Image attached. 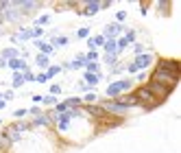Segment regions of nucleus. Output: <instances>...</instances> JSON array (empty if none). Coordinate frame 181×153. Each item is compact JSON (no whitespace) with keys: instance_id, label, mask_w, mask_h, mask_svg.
Segmentation results:
<instances>
[{"instance_id":"obj_1","label":"nucleus","mask_w":181,"mask_h":153,"mask_svg":"<svg viewBox=\"0 0 181 153\" xmlns=\"http://www.w3.org/2000/svg\"><path fill=\"white\" fill-rule=\"evenodd\" d=\"M133 96H136L137 105H142L146 112H151V109H155V107H159V105H162V101H159V99H155V96L146 90V85L137 88L136 92H133Z\"/></svg>"},{"instance_id":"obj_2","label":"nucleus","mask_w":181,"mask_h":153,"mask_svg":"<svg viewBox=\"0 0 181 153\" xmlns=\"http://www.w3.org/2000/svg\"><path fill=\"white\" fill-rule=\"evenodd\" d=\"M131 79H122V81H116V83H111L109 88H107V96L109 99H116V96H120L122 92H129L131 90Z\"/></svg>"},{"instance_id":"obj_3","label":"nucleus","mask_w":181,"mask_h":153,"mask_svg":"<svg viewBox=\"0 0 181 153\" xmlns=\"http://www.w3.org/2000/svg\"><path fill=\"white\" fill-rule=\"evenodd\" d=\"M151 61H153V55H151V52H142V55H137L136 59L127 66V70L133 74V72L142 70V68H148V66H151Z\"/></svg>"},{"instance_id":"obj_4","label":"nucleus","mask_w":181,"mask_h":153,"mask_svg":"<svg viewBox=\"0 0 181 153\" xmlns=\"http://www.w3.org/2000/svg\"><path fill=\"white\" fill-rule=\"evenodd\" d=\"M157 68H162V70H168V72H175V74H179L181 63L177 61V59H162V61L157 63Z\"/></svg>"},{"instance_id":"obj_5","label":"nucleus","mask_w":181,"mask_h":153,"mask_svg":"<svg viewBox=\"0 0 181 153\" xmlns=\"http://www.w3.org/2000/svg\"><path fill=\"white\" fill-rule=\"evenodd\" d=\"M120 31H122V26H120L118 22H116V24H107V26H105V35H103V37H105V40H116V37L120 35Z\"/></svg>"},{"instance_id":"obj_6","label":"nucleus","mask_w":181,"mask_h":153,"mask_svg":"<svg viewBox=\"0 0 181 153\" xmlns=\"http://www.w3.org/2000/svg\"><path fill=\"white\" fill-rule=\"evenodd\" d=\"M7 66H9L13 72H24V70H29V68H26V61H24V59H20V57H18V59L7 61Z\"/></svg>"},{"instance_id":"obj_7","label":"nucleus","mask_w":181,"mask_h":153,"mask_svg":"<svg viewBox=\"0 0 181 153\" xmlns=\"http://www.w3.org/2000/svg\"><path fill=\"white\" fill-rule=\"evenodd\" d=\"M98 9H100V2H88V4H85V9L81 11V15L90 18V15H94V13H96Z\"/></svg>"},{"instance_id":"obj_8","label":"nucleus","mask_w":181,"mask_h":153,"mask_svg":"<svg viewBox=\"0 0 181 153\" xmlns=\"http://www.w3.org/2000/svg\"><path fill=\"white\" fill-rule=\"evenodd\" d=\"M88 61H85V55H79L77 59H72V61H68L66 63V68H72V70H77V68H81V66H85Z\"/></svg>"},{"instance_id":"obj_9","label":"nucleus","mask_w":181,"mask_h":153,"mask_svg":"<svg viewBox=\"0 0 181 153\" xmlns=\"http://www.w3.org/2000/svg\"><path fill=\"white\" fill-rule=\"evenodd\" d=\"M0 57H2L4 61H11V59H18V57H20V51H18V48H4Z\"/></svg>"},{"instance_id":"obj_10","label":"nucleus","mask_w":181,"mask_h":153,"mask_svg":"<svg viewBox=\"0 0 181 153\" xmlns=\"http://www.w3.org/2000/svg\"><path fill=\"white\" fill-rule=\"evenodd\" d=\"M103 46H105V55H114V52L118 55V46H116V40H105V44H103Z\"/></svg>"},{"instance_id":"obj_11","label":"nucleus","mask_w":181,"mask_h":153,"mask_svg":"<svg viewBox=\"0 0 181 153\" xmlns=\"http://www.w3.org/2000/svg\"><path fill=\"white\" fill-rule=\"evenodd\" d=\"M37 48H40V51H42V55H46V57L55 52V48H52L50 44H46V42H40V40H37Z\"/></svg>"},{"instance_id":"obj_12","label":"nucleus","mask_w":181,"mask_h":153,"mask_svg":"<svg viewBox=\"0 0 181 153\" xmlns=\"http://www.w3.org/2000/svg\"><path fill=\"white\" fill-rule=\"evenodd\" d=\"M100 81V74H92V72H85V83L92 85V88H96V83Z\"/></svg>"},{"instance_id":"obj_13","label":"nucleus","mask_w":181,"mask_h":153,"mask_svg":"<svg viewBox=\"0 0 181 153\" xmlns=\"http://www.w3.org/2000/svg\"><path fill=\"white\" fill-rule=\"evenodd\" d=\"M66 105H68V109H77L81 103H83V99H79V96H70L68 101H63Z\"/></svg>"},{"instance_id":"obj_14","label":"nucleus","mask_w":181,"mask_h":153,"mask_svg":"<svg viewBox=\"0 0 181 153\" xmlns=\"http://www.w3.org/2000/svg\"><path fill=\"white\" fill-rule=\"evenodd\" d=\"M24 83H26V81H24V74H22V72H15V74H13V88H22Z\"/></svg>"},{"instance_id":"obj_15","label":"nucleus","mask_w":181,"mask_h":153,"mask_svg":"<svg viewBox=\"0 0 181 153\" xmlns=\"http://www.w3.org/2000/svg\"><path fill=\"white\" fill-rule=\"evenodd\" d=\"M35 63H37V66H40V68H48V57H46V55H42V52H40V55H37V57H35Z\"/></svg>"},{"instance_id":"obj_16","label":"nucleus","mask_w":181,"mask_h":153,"mask_svg":"<svg viewBox=\"0 0 181 153\" xmlns=\"http://www.w3.org/2000/svg\"><path fill=\"white\" fill-rule=\"evenodd\" d=\"M42 35H44V29H42V26H35V29L31 31V40H40Z\"/></svg>"},{"instance_id":"obj_17","label":"nucleus","mask_w":181,"mask_h":153,"mask_svg":"<svg viewBox=\"0 0 181 153\" xmlns=\"http://www.w3.org/2000/svg\"><path fill=\"white\" fill-rule=\"evenodd\" d=\"M66 44H68V37H52V44L50 46L55 48V46H66Z\"/></svg>"},{"instance_id":"obj_18","label":"nucleus","mask_w":181,"mask_h":153,"mask_svg":"<svg viewBox=\"0 0 181 153\" xmlns=\"http://www.w3.org/2000/svg\"><path fill=\"white\" fill-rule=\"evenodd\" d=\"M61 72V68L59 66H48V70H46V77L50 79V77H55V74H59Z\"/></svg>"},{"instance_id":"obj_19","label":"nucleus","mask_w":181,"mask_h":153,"mask_svg":"<svg viewBox=\"0 0 181 153\" xmlns=\"http://www.w3.org/2000/svg\"><path fill=\"white\" fill-rule=\"evenodd\" d=\"M33 125H35V127H44V125H48V116H37V118L33 120Z\"/></svg>"},{"instance_id":"obj_20","label":"nucleus","mask_w":181,"mask_h":153,"mask_svg":"<svg viewBox=\"0 0 181 153\" xmlns=\"http://www.w3.org/2000/svg\"><path fill=\"white\" fill-rule=\"evenodd\" d=\"M85 68H88V72H92V74H98V63H96V61H88Z\"/></svg>"},{"instance_id":"obj_21","label":"nucleus","mask_w":181,"mask_h":153,"mask_svg":"<svg viewBox=\"0 0 181 153\" xmlns=\"http://www.w3.org/2000/svg\"><path fill=\"white\" fill-rule=\"evenodd\" d=\"M77 37L88 40V37H90V29H85V26H83V29H79V31H77Z\"/></svg>"},{"instance_id":"obj_22","label":"nucleus","mask_w":181,"mask_h":153,"mask_svg":"<svg viewBox=\"0 0 181 153\" xmlns=\"http://www.w3.org/2000/svg\"><path fill=\"white\" fill-rule=\"evenodd\" d=\"M42 103H46V105H52V103H57V99H55V94H48V96H42Z\"/></svg>"},{"instance_id":"obj_23","label":"nucleus","mask_w":181,"mask_h":153,"mask_svg":"<svg viewBox=\"0 0 181 153\" xmlns=\"http://www.w3.org/2000/svg\"><path fill=\"white\" fill-rule=\"evenodd\" d=\"M125 40H127L129 44H133V42H136V31H127V35H125Z\"/></svg>"},{"instance_id":"obj_24","label":"nucleus","mask_w":181,"mask_h":153,"mask_svg":"<svg viewBox=\"0 0 181 153\" xmlns=\"http://www.w3.org/2000/svg\"><path fill=\"white\" fill-rule=\"evenodd\" d=\"M96 59H98V52L96 51H90L88 55H85V61H96Z\"/></svg>"},{"instance_id":"obj_25","label":"nucleus","mask_w":181,"mask_h":153,"mask_svg":"<svg viewBox=\"0 0 181 153\" xmlns=\"http://www.w3.org/2000/svg\"><path fill=\"white\" fill-rule=\"evenodd\" d=\"M116 59H118V55H116V52H114V55H105V61H107L109 66H111V63H116Z\"/></svg>"},{"instance_id":"obj_26","label":"nucleus","mask_w":181,"mask_h":153,"mask_svg":"<svg viewBox=\"0 0 181 153\" xmlns=\"http://www.w3.org/2000/svg\"><path fill=\"white\" fill-rule=\"evenodd\" d=\"M22 74H24V81H35V74H33L31 70H24Z\"/></svg>"},{"instance_id":"obj_27","label":"nucleus","mask_w":181,"mask_h":153,"mask_svg":"<svg viewBox=\"0 0 181 153\" xmlns=\"http://www.w3.org/2000/svg\"><path fill=\"white\" fill-rule=\"evenodd\" d=\"M35 81H40V83H46V81H48L46 72H40V74H35Z\"/></svg>"},{"instance_id":"obj_28","label":"nucleus","mask_w":181,"mask_h":153,"mask_svg":"<svg viewBox=\"0 0 181 153\" xmlns=\"http://www.w3.org/2000/svg\"><path fill=\"white\" fill-rule=\"evenodd\" d=\"M116 20H118V22H125V20H127V11H118V13H116Z\"/></svg>"},{"instance_id":"obj_29","label":"nucleus","mask_w":181,"mask_h":153,"mask_svg":"<svg viewBox=\"0 0 181 153\" xmlns=\"http://www.w3.org/2000/svg\"><path fill=\"white\" fill-rule=\"evenodd\" d=\"M92 40H94V46H103V44H105V37H103V35H98V37H92Z\"/></svg>"},{"instance_id":"obj_30","label":"nucleus","mask_w":181,"mask_h":153,"mask_svg":"<svg viewBox=\"0 0 181 153\" xmlns=\"http://www.w3.org/2000/svg\"><path fill=\"white\" fill-rule=\"evenodd\" d=\"M26 114H29V109H15V112H13L15 118H22V116H26Z\"/></svg>"},{"instance_id":"obj_31","label":"nucleus","mask_w":181,"mask_h":153,"mask_svg":"<svg viewBox=\"0 0 181 153\" xmlns=\"http://www.w3.org/2000/svg\"><path fill=\"white\" fill-rule=\"evenodd\" d=\"M63 112H68V105L66 103H59L57 105V114H63Z\"/></svg>"},{"instance_id":"obj_32","label":"nucleus","mask_w":181,"mask_h":153,"mask_svg":"<svg viewBox=\"0 0 181 153\" xmlns=\"http://www.w3.org/2000/svg\"><path fill=\"white\" fill-rule=\"evenodd\" d=\"M48 20H50V15H42V18H40L35 24H37V26H42V24H46V22H48Z\"/></svg>"},{"instance_id":"obj_33","label":"nucleus","mask_w":181,"mask_h":153,"mask_svg":"<svg viewBox=\"0 0 181 153\" xmlns=\"http://www.w3.org/2000/svg\"><path fill=\"white\" fill-rule=\"evenodd\" d=\"M2 99H4V101H11V99H13V90H7V92L2 94Z\"/></svg>"},{"instance_id":"obj_34","label":"nucleus","mask_w":181,"mask_h":153,"mask_svg":"<svg viewBox=\"0 0 181 153\" xmlns=\"http://www.w3.org/2000/svg\"><path fill=\"white\" fill-rule=\"evenodd\" d=\"M83 101H85V103H94V101H96V94H94V92H90V94H88Z\"/></svg>"},{"instance_id":"obj_35","label":"nucleus","mask_w":181,"mask_h":153,"mask_svg":"<svg viewBox=\"0 0 181 153\" xmlns=\"http://www.w3.org/2000/svg\"><path fill=\"white\" fill-rule=\"evenodd\" d=\"M61 92V85H50V94H59Z\"/></svg>"},{"instance_id":"obj_36","label":"nucleus","mask_w":181,"mask_h":153,"mask_svg":"<svg viewBox=\"0 0 181 153\" xmlns=\"http://www.w3.org/2000/svg\"><path fill=\"white\" fill-rule=\"evenodd\" d=\"M79 88H81V90H83V92H90V90H94V88H92V85H88V83H85V81H83V83H81V85H79Z\"/></svg>"},{"instance_id":"obj_37","label":"nucleus","mask_w":181,"mask_h":153,"mask_svg":"<svg viewBox=\"0 0 181 153\" xmlns=\"http://www.w3.org/2000/svg\"><path fill=\"white\" fill-rule=\"evenodd\" d=\"M133 48H136V55H142V52H144V46H142V44H136V46H133Z\"/></svg>"},{"instance_id":"obj_38","label":"nucleus","mask_w":181,"mask_h":153,"mask_svg":"<svg viewBox=\"0 0 181 153\" xmlns=\"http://www.w3.org/2000/svg\"><path fill=\"white\" fill-rule=\"evenodd\" d=\"M29 114H35V116H37V114H40V107H31V109H29Z\"/></svg>"},{"instance_id":"obj_39","label":"nucleus","mask_w":181,"mask_h":153,"mask_svg":"<svg viewBox=\"0 0 181 153\" xmlns=\"http://www.w3.org/2000/svg\"><path fill=\"white\" fill-rule=\"evenodd\" d=\"M7 107V103H4V99H0V109H4Z\"/></svg>"},{"instance_id":"obj_40","label":"nucleus","mask_w":181,"mask_h":153,"mask_svg":"<svg viewBox=\"0 0 181 153\" xmlns=\"http://www.w3.org/2000/svg\"><path fill=\"white\" fill-rule=\"evenodd\" d=\"M4 66H7V61H4V59L0 57V68H4Z\"/></svg>"},{"instance_id":"obj_41","label":"nucleus","mask_w":181,"mask_h":153,"mask_svg":"<svg viewBox=\"0 0 181 153\" xmlns=\"http://www.w3.org/2000/svg\"><path fill=\"white\" fill-rule=\"evenodd\" d=\"M0 99H2V92H0Z\"/></svg>"},{"instance_id":"obj_42","label":"nucleus","mask_w":181,"mask_h":153,"mask_svg":"<svg viewBox=\"0 0 181 153\" xmlns=\"http://www.w3.org/2000/svg\"><path fill=\"white\" fill-rule=\"evenodd\" d=\"M0 123H2V120H0Z\"/></svg>"}]
</instances>
